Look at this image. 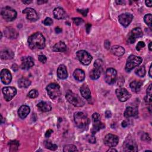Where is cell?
<instances>
[{"label": "cell", "mask_w": 152, "mask_h": 152, "mask_svg": "<svg viewBox=\"0 0 152 152\" xmlns=\"http://www.w3.org/2000/svg\"><path fill=\"white\" fill-rule=\"evenodd\" d=\"M102 65H103V62L100 59H96L94 63V66H95V67L102 68Z\"/></svg>", "instance_id": "ab89813d"}, {"label": "cell", "mask_w": 152, "mask_h": 152, "mask_svg": "<svg viewBox=\"0 0 152 152\" xmlns=\"http://www.w3.org/2000/svg\"><path fill=\"white\" fill-rule=\"evenodd\" d=\"M77 57L81 63L87 65L90 64L92 60V56L86 50H79L77 52Z\"/></svg>", "instance_id": "52a82bcc"}, {"label": "cell", "mask_w": 152, "mask_h": 152, "mask_svg": "<svg viewBox=\"0 0 152 152\" xmlns=\"http://www.w3.org/2000/svg\"><path fill=\"white\" fill-rule=\"evenodd\" d=\"M144 46H145V43H144L143 42L140 41V42H139L138 43V44L137 45V46H136V49H137V50L139 51V50H140L142 48H143Z\"/></svg>", "instance_id": "b9f144b4"}, {"label": "cell", "mask_w": 152, "mask_h": 152, "mask_svg": "<svg viewBox=\"0 0 152 152\" xmlns=\"http://www.w3.org/2000/svg\"><path fill=\"white\" fill-rule=\"evenodd\" d=\"M104 47L106 49H109V48L110 47V42L108 40H106L104 42Z\"/></svg>", "instance_id": "db71d44e"}, {"label": "cell", "mask_w": 152, "mask_h": 152, "mask_svg": "<svg viewBox=\"0 0 152 152\" xmlns=\"http://www.w3.org/2000/svg\"><path fill=\"white\" fill-rule=\"evenodd\" d=\"M65 97L67 100L74 106L81 107L84 104V102L80 97H79L77 94H75L69 90L66 93Z\"/></svg>", "instance_id": "3957f363"}, {"label": "cell", "mask_w": 152, "mask_h": 152, "mask_svg": "<svg viewBox=\"0 0 152 152\" xmlns=\"http://www.w3.org/2000/svg\"><path fill=\"white\" fill-rule=\"evenodd\" d=\"M80 93L82 96L87 99L89 100L91 98V92L88 87L86 84H83L80 88Z\"/></svg>", "instance_id": "603a6c76"}, {"label": "cell", "mask_w": 152, "mask_h": 152, "mask_svg": "<svg viewBox=\"0 0 152 152\" xmlns=\"http://www.w3.org/2000/svg\"><path fill=\"white\" fill-rule=\"evenodd\" d=\"M128 126V123L126 122V121H124L122 122V126L124 127V128H125Z\"/></svg>", "instance_id": "9f6ffc18"}, {"label": "cell", "mask_w": 152, "mask_h": 152, "mask_svg": "<svg viewBox=\"0 0 152 152\" xmlns=\"http://www.w3.org/2000/svg\"><path fill=\"white\" fill-rule=\"evenodd\" d=\"M37 107L39 108V109L42 111V112H49L50 111L51 109H52V107H51V106L45 102H39L37 105Z\"/></svg>", "instance_id": "f546056e"}, {"label": "cell", "mask_w": 152, "mask_h": 152, "mask_svg": "<svg viewBox=\"0 0 152 152\" xmlns=\"http://www.w3.org/2000/svg\"><path fill=\"white\" fill-rule=\"evenodd\" d=\"M23 2L24 3V4H30V3H31V1H23Z\"/></svg>", "instance_id": "be15d7a7"}, {"label": "cell", "mask_w": 152, "mask_h": 152, "mask_svg": "<svg viewBox=\"0 0 152 152\" xmlns=\"http://www.w3.org/2000/svg\"><path fill=\"white\" fill-rule=\"evenodd\" d=\"M72 20H73V22L74 23L77 25V26H78L80 24H81V23H83L84 22L83 20L81 18H79V17H77V18H72Z\"/></svg>", "instance_id": "f35d334b"}, {"label": "cell", "mask_w": 152, "mask_h": 152, "mask_svg": "<svg viewBox=\"0 0 152 152\" xmlns=\"http://www.w3.org/2000/svg\"><path fill=\"white\" fill-rule=\"evenodd\" d=\"M4 97L7 101H10L17 94V90L13 87H5L2 88Z\"/></svg>", "instance_id": "30bf717a"}, {"label": "cell", "mask_w": 152, "mask_h": 152, "mask_svg": "<svg viewBox=\"0 0 152 152\" xmlns=\"http://www.w3.org/2000/svg\"><path fill=\"white\" fill-rule=\"evenodd\" d=\"M38 59H39V61L40 62H41L42 63H43V64L45 63L46 62V61H47V58H46V56L44 55H39Z\"/></svg>", "instance_id": "ee69618b"}, {"label": "cell", "mask_w": 152, "mask_h": 152, "mask_svg": "<svg viewBox=\"0 0 152 152\" xmlns=\"http://www.w3.org/2000/svg\"><path fill=\"white\" fill-rule=\"evenodd\" d=\"M74 118L75 125L78 128L86 129L88 127L90 120L84 113L80 112L75 113Z\"/></svg>", "instance_id": "7a4b0ae2"}, {"label": "cell", "mask_w": 152, "mask_h": 152, "mask_svg": "<svg viewBox=\"0 0 152 152\" xmlns=\"http://www.w3.org/2000/svg\"><path fill=\"white\" fill-rule=\"evenodd\" d=\"M52 23H53V20L49 17L45 18V20L43 21V24L45 26H50Z\"/></svg>", "instance_id": "60d3db41"}, {"label": "cell", "mask_w": 152, "mask_h": 152, "mask_svg": "<svg viewBox=\"0 0 152 152\" xmlns=\"http://www.w3.org/2000/svg\"><path fill=\"white\" fill-rule=\"evenodd\" d=\"M135 73L139 77H142L145 74V69L144 66H140L135 70Z\"/></svg>", "instance_id": "836d02e7"}, {"label": "cell", "mask_w": 152, "mask_h": 152, "mask_svg": "<svg viewBox=\"0 0 152 152\" xmlns=\"http://www.w3.org/2000/svg\"><path fill=\"white\" fill-rule=\"evenodd\" d=\"M14 53L12 50L10 49L5 48L1 50V58L3 60L11 59L13 58Z\"/></svg>", "instance_id": "d6986e66"}, {"label": "cell", "mask_w": 152, "mask_h": 152, "mask_svg": "<svg viewBox=\"0 0 152 152\" xmlns=\"http://www.w3.org/2000/svg\"><path fill=\"white\" fill-rule=\"evenodd\" d=\"M63 151L64 152H68V151H78V149L77 148L76 146L73 144H68L64 146Z\"/></svg>", "instance_id": "d590c367"}, {"label": "cell", "mask_w": 152, "mask_h": 152, "mask_svg": "<svg viewBox=\"0 0 152 152\" xmlns=\"http://www.w3.org/2000/svg\"><path fill=\"white\" fill-rule=\"evenodd\" d=\"M100 120V116L98 113H94L92 115V121H96Z\"/></svg>", "instance_id": "7bdbcfd3"}, {"label": "cell", "mask_w": 152, "mask_h": 152, "mask_svg": "<svg viewBox=\"0 0 152 152\" xmlns=\"http://www.w3.org/2000/svg\"><path fill=\"white\" fill-rule=\"evenodd\" d=\"M103 141L106 145L109 147H114L118 144L119 141V138L118 136L115 135H113L112 134H108L104 137L103 139Z\"/></svg>", "instance_id": "ba28073f"}, {"label": "cell", "mask_w": 152, "mask_h": 152, "mask_svg": "<svg viewBox=\"0 0 152 152\" xmlns=\"http://www.w3.org/2000/svg\"><path fill=\"white\" fill-rule=\"evenodd\" d=\"M52 132H53V131H52V129H48V130L46 131V132L45 133V137H47V138L49 137L50 136V135L52 134Z\"/></svg>", "instance_id": "f907efd6"}, {"label": "cell", "mask_w": 152, "mask_h": 152, "mask_svg": "<svg viewBox=\"0 0 152 152\" xmlns=\"http://www.w3.org/2000/svg\"><path fill=\"white\" fill-rule=\"evenodd\" d=\"M23 13L25 14L27 20L31 21H35L38 18V15L36 11L31 8H26L23 11Z\"/></svg>", "instance_id": "2e32d148"}, {"label": "cell", "mask_w": 152, "mask_h": 152, "mask_svg": "<svg viewBox=\"0 0 152 152\" xmlns=\"http://www.w3.org/2000/svg\"><path fill=\"white\" fill-rule=\"evenodd\" d=\"M28 44L33 50L42 49L45 46V39L42 33L37 32L28 37Z\"/></svg>", "instance_id": "6da1fadb"}, {"label": "cell", "mask_w": 152, "mask_h": 152, "mask_svg": "<svg viewBox=\"0 0 152 152\" xmlns=\"http://www.w3.org/2000/svg\"><path fill=\"white\" fill-rule=\"evenodd\" d=\"M34 65V61L30 56H25L21 58V68L24 70H27Z\"/></svg>", "instance_id": "9a60e30c"}, {"label": "cell", "mask_w": 152, "mask_h": 152, "mask_svg": "<svg viewBox=\"0 0 152 152\" xmlns=\"http://www.w3.org/2000/svg\"><path fill=\"white\" fill-rule=\"evenodd\" d=\"M18 86L21 88H27L31 84V81L26 78H21L18 80Z\"/></svg>", "instance_id": "1f68e13d"}, {"label": "cell", "mask_w": 152, "mask_h": 152, "mask_svg": "<svg viewBox=\"0 0 152 152\" xmlns=\"http://www.w3.org/2000/svg\"><path fill=\"white\" fill-rule=\"evenodd\" d=\"M39 95V93L38 91L35 90V89H33V90H31L28 93V96L30 97V98H31V99H34V98H36Z\"/></svg>", "instance_id": "74e56055"}, {"label": "cell", "mask_w": 152, "mask_h": 152, "mask_svg": "<svg viewBox=\"0 0 152 152\" xmlns=\"http://www.w3.org/2000/svg\"><path fill=\"white\" fill-rule=\"evenodd\" d=\"M105 127V125L100 121H96L93 122V128L91 129V133L93 135H94L97 131H99L100 129H103Z\"/></svg>", "instance_id": "cb8c5ba5"}, {"label": "cell", "mask_w": 152, "mask_h": 152, "mask_svg": "<svg viewBox=\"0 0 152 152\" xmlns=\"http://www.w3.org/2000/svg\"><path fill=\"white\" fill-rule=\"evenodd\" d=\"M4 33L7 37L9 39H15L18 36L17 31L12 27H7L4 30Z\"/></svg>", "instance_id": "7402d4cb"}, {"label": "cell", "mask_w": 152, "mask_h": 152, "mask_svg": "<svg viewBox=\"0 0 152 152\" xmlns=\"http://www.w3.org/2000/svg\"><path fill=\"white\" fill-rule=\"evenodd\" d=\"M133 19V15L130 13H124L118 17V20L120 24L125 27H128Z\"/></svg>", "instance_id": "7c38bea8"}, {"label": "cell", "mask_w": 152, "mask_h": 152, "mask_svg": "<svg viewBox=\"0 0 152 152\" xmlns=\"http://www.w3.org/2000/svg\"><path fill=\"white\" fill-rule=\"evenodd\" d=\"M151 66H152V65H150V69H149V76H150V77H152V74H151Z\"/></svg>", "instance_id": "680465c9"}, {"label": "cell", "mask_w": 152, "mask_h": 152, "mask_svg": "<svg viewBox=\"0 0 152 152\" xmlns=\"http://www.w3.org/2000/svg\"><path fill=\"white\" fill-rule=\"evenodd\" d=\"M142 84V83L141 81H132L130 83L129 86H130L131 89L134 92L137 93V92H138L140 90Z\"/></svg>", "instance_id": "4dcf8cb0"}, {"label": "cell", "mask_w": 152, "mask_h": 152, "mask_svg": "<svg viewBox=\"0 0 152 152\" xmlns=\"http://www.w3.org/2000/svg\"><path fill=\"white\" fill-rule=\"evenodd\" d=\"M9 146H10V150L11 151H15L16 150H17L18 147L20 145V143L17 140H12L9 142L8 143Z\"/></svg>", "instance_id": "d6a6232c"}, {"label": "cell", "mask_w": 152, "mask_h": 152, "mask_svg": "<svg viewBox=\"0 0 152 152\" xmlns=\"http://www.w3.org/2000/svg\"><path fill=\"white\" fill-rule=\"evenodd\" d=\"M116 94L120 102H124L129 99L131 95L124 88H119L116 90Z\"/></svg>", "instance_id": "5bb4252c"}, {"label": "cell", "mask_w": 152, "mask_h": 152, "mask_svg": "<svg viewBox=\"0 0 152 152\" xmlns=\"http://www.w3.org/2000/svg\"><path fill=\"white\" fill-rule=\"evenodd\" d=\"M52 49L55 52H63L66 50V46L63 42H59L56 43L52 48Z\"/></svg>", "instance_id": "83f0119b"}, {"label": "cell", "mask_w": 152, "mask_h": 152, "mask_svg": "<svg viewBox=\"0 0 152 152\" xmlns=\"http://www.w3.org/2000/svg\"><path fill=\"white\" fill-rule=\"evenodd\" d=\"M73 76L76 80L78 81H82L85 78V73L83 70L81 69H77L74 71L73 73Z\"/></svg>", "instance_id": "4316f807"}, {"label": "cell", "mask_w": 152, "mask_h": 152, "mask_svg": "<svg viewBox=\"0 0 152 152\" xmlns=\"http://www.w3.org/2000/svg\"><path fill=\"white\" fill-rule=\"evenodd\" d=\"M107 151H117V150L113 147H110L109 150H107Z\"/></svg>", "instance_id": "6f0895ef"}, {"label": "cell", "mask_w": 152, "mask_h": 152, "mask_svg": "<svg viewBox=\"0 0 152 152\" xmlns=\"http://www.w3.org/2000/svg\"><path fill=\"white\" fill-rule=\"evenodd\" d=\"M111 52L116 56H120L124 54L125 49L121 46L115 45L111 48Z\"/></svg>", "instance_id": "484cf974"}, {"label": "cell", "mask_w": 152, "mask_h": 152, "mask_svg": "<svg viewBox=\"0 0 152 152\" xmlns=\"http://www.w3.org/2000/svg\"><path fill=\"white\" fill-rule=\"evenodd\" d=\"M142 62L141 58L135 56V55H130L127 59L126 65H125V70L127 72H129L135 66H138Z\"/></svg>", "instance_id": "5b68a950"}, {"label": "cell", "mask_w": 152, "mask_h": 152, "mask_svg": "<svg viewBox=\"0 0 152 152\" xmlns=\"http://www.w3.org/2000/svg\"><path fill=\"white\" fill-rule=\"evenodd\" d=\"M151 18L152 17L151 14H146L144 17V22L146 23L147 25H148L150 27V28H151Z\"/></svg>", "instance_id": "8d00e7d4"}, {"label": "cell", "mask_w": 152, "mask_h": 152, "mask_svg": "<svg viewBox=\"0 0 152 152\" xmlns=\"http://www.w3.org/2000/svg\"><path fill=\"white\" fill-rule=\"evenodd\" d=\"M102 71V68L94 66V68L90 71L89 74L90 78L92 80L98 79L100 76Z\"/></svg>", "instance_id": "d4e9b609"}, {"label": "cell", "mask_w": 152, "mask_h": 152, "mask_svg": "<svg viewBox=\"0 0 152 152\" xmlns=\"http://www.w3.org/2000/svg\"><path fill=\"white\" fill-rule=\"evenodd\" d=\"M148 49H149V50H150V51H151V50H152V47H151V42H150L149 43V45H148Z\"/></svg>", "instance_id": "91938a15"}, {"label": "cell", "mask_w": 152, "mask_h": 152, "mask_svg": "<svg viewBox=\"0 0 152 152\" xmlns=\"http://www.w3.org/2000/svg\"><path fill=\"white\" fill-rule=\"evenodd\" d=\"M146 92L147 95H151V84H150L149 86L147 87Z\"/></svg>", "instance_id": "681fc988"}, {"label": "cell", "mask_w": 152, "mask_h": 152, "mask_svg": "<svg viewBox=\"0 0 152 152\" xmlns=\"http://www.w3.org/2000/svg\"><path fill=\"white\" fill-rule=\"evenodd\" d=\"M78 12H80L81 14H83V16H86L88 12V10L87 9H81V10H77Z\"/></svg>", "instance_id": "7dc6e473"}, {"label": "cell", "mask_w": 152, "mask_h": 152, "mask_svg": "<svg viewBox=\"0 0 152 152\" xmlns=\"http://www.w3.org/2000/svg\"><path fill=\"white\" fill-rule=\"evenodd\" d=\"M116 2L118 4H121L122 3H124V2L123 1H116Z\"/></svg>", "instance_id": "94428289"}, {"label": "cell", "mask_w": 152, "mask_h": 152, "mask_svg": "<svg viewBox=\"0 0 152 152\" xmlns=\"http://www.w3.org/2000/svg\"><path fill=\"white\" fill-rule=\"evenodd\" d=\"M30 107H28L27 105H23L20 107L18 110V114L20 118L24 119L26 118V116L28 115L30 113Z\"/></svg>", "instance_id": "44dd1931"}, {"label": "cell", "mask_w": 152, "mask_h": 152, "mask_svg": "<svg viewBox=\"0 0 152 152\" xmlns=\"http://www.w3.org/2000/svg\"><path fill=\"white\" fill-rule=\"evenodd\" d=\"M142 36V31L139 27H136L132 29L128 36V42L130 43H134L137 39Z\"/></svg>", "instance_id": "4fadbf2b"}, {"label": "cell", "mask_w": 152, "mask_h": 152, "mask_svg": "<svg viewBox=\"0 0 152 152\" xmlns=\"http://www.w3.org/2000/svg\"><path fill=\"white\" fill-rule=\"evenodd\" d=\"M145 3L146 4L147 6L149 7H151V5H152V2L151 1H145Z\"/></svg>", "instance_id": "11a10c76"}, {"label": "cell", "mask_w": 152, "mask_h": 152, "mask_svg": "<svg viewBox=\"0 0 152 152\" xmlns=\"http://www.w3.org/2000/svg\"><path fill=\"white\" fill-rule=\"evenodd\" d=\"M91 27V24H90V23H87V24L86 25V31H87V33H88L90 32Z\"/></svg>", "instance_id": "c3c4849f"}, {"label": "cell", "mask_w": 152, "mask_h": 152, "mask_svg": "<svg viewBox=\"0 0 152 152\" xmlns=\"http://www.w3.org/2000/svg\"><path fill=\"white\" fill-rule=\"evenodd\" d=\"M55 32H56V33H61V32H62V28H60L59 27H56V28H55Z\"/></svg>", "instance_id": "f5cc1de1"}, {"label": "cell", "mask_w": 152, "mask_h": 152, "mask_svg": "<svg viewBox=\"0 0 152 152\" xmlns=\"http://www.w3.org/2000/svg\"><path fill=\"white\" fill-rule=\"evenodd\" d=\"M48 2L47 1H37V3H38V4H42V3L43 4V3H45V2Z\"/></svg>", "instance_id": "6125c7cd"}, {"label": "cell", "mask_w": 152, "mask_h": 152, "mask_svg": "<svg viewBox=\"0 0 152 152\" xmlns=\"http://www.w3.org/2000/svg\"><path fill=\"white\" fill-rule=\"evenodd\" d=\"M116 71L112 68L107 69L105 73V81L109 84H112L115 83L116 78Z\"/></svg>", "instance_id": "9c48e42d"}, {"label": "cell", "mask_w": 152, "mask_h": 152, "mask_svg": "<svg viewBox=\"0 0 152 152\" xmlns=\"http://www.w3.org/2000/svg\"><path fill=\"white\" fill-rule=\"evenodd\" d=\"M1 14L2 18L7 21L14 20L17 17L16 11L10 7H3L1 11Z\"/></svg>", "instance_id": "277c9868"}, {"label": "cell", "mask_w": 152, "mask_h": 152, "mask_svg": "<svg viewBox=\"0 0 152 152\" xmlns=\"http://www.w3.org/2000/svg\"><path fill=\"white\" fill-rule=\"evenodd\" d=\"M123 148L126 152H136L138 151V146L136 142L131 139H128L124 142Z\"/></svg>", "instance_id": "8fae6325"}, {"label": "cell", "mask_w": 152, "mask_h": 152, "mask_svg": "<svg viewBox=\"0 0 152 152\" xmlns=\"http://www.w3.org/2000/svg\"><path fill=\"white\" fill-rule=\"evenodd\" d=\"M105 116L106 118H110L111 116H112V113L110 110H106L105 112Z\"/></svg>", "instance_id": "816d5d0a"}, {"label": "cell", "mask_w": 152, "mask_h": 152, "mask_svg": "<svg viewBox=\"0 0 152 152\" xmlns=\"http://www.w3.org/2000/svg\"><path fill=\"white\" fill-rule=\"evenodd\" d=\"M46 91L52 99H55L61 95L60 86L57 83H50L46 87Z\"/></svg>", "instance_id": "8992f818"}, {"label": "cell", "mask_w": 152, "mask_h": 152, "mask_svg": "<svg viewBox=\"0 0 152 152\" xmlns=\"http://www.w3.org/2000/svg\"><path fill=\"white\" fill-rule=\"evenodd\" d=\"M88 141L90 142V143H95L96 142V138H95V137H94V135H90V136H89V137L88 138Z\"/></svg>", "instance_id": "f6af8a7d"}, {"label": "cell", "mask_w": 152, "mask_h": 152, "mask_svg": "<svg viewBox=\"0 0 152 152\" xmlns=\"http://www.w3.org/2000/svg\"><path fill=\"white\" fill-rule=\"evenodd\" d=\"M1 80L4 84H8L11 83L12 80L11 74L7 69H3L1 71Z\"/></svg>", "instance_id": "e0dca14e"}, {"label": "cell", "mask_w": 152, "mask_h": 152, "mask_svg": "<svg viewBox=\"0 0 152 152\" xmlns=\"http://www.w3.org/2000/svg\"><path fill=\"white\" fill-rule=\"evenodd\" d=\"M54 17L58 20L64 19L66 17V14L64 10L61 7H56L53 11Z\"/></svg>", "instance_id": "ac0fdd59"}, {"label": "cell", "mask_w": 152, "mask_h": 152, "mask_svg": "<svg viewBox=\"0 0 152 152\" xmlns=\"http://www.w3.org/2000/svg\"><path fill=\"white\" fill-rule=\"evenodd\" d=\"M57 76L60 79H65L68 77L66 68L64 65H60L57 69Z\"/></svg>", "instance_id": "ffe728a7"}, {"label": "cell", "mask_w": 152, "mask_h": 152, "mask_svg": "<svg viewBox=\"0 0 152 152\" xmlns=\"http://www.w3.org/2000/svg\"><path fill=\"white\" fill-rule=\"evenodd\" d=\"M141 139H142V140H145V141H150V138L148 134H147V133H144V134L142 135Z\"/></svg>", "instance_id": "bcb514c9"}, {"label": "cell", "mask_w": 152, "mask_h": 152, "mask_svg": "<svg viewBox=\"0 0 152 152\" xmlns=\"http://www.w3.org/2000/svg\"><path fill=\"white\" fill-rule=\"evenodd\" d=\"M138 114V110L136 108L132 107H128L125 112H124V116L126 118H129V117H132L135 116Z\"/></svg>", "instance_id": "f1b7e54d"}, {"label": "cell", "mask_w": 152, "mask_h": 152, "mask_svg": "<svg viewBox=\"0 0 152 152\" xmlns=\"http://www.w3.org/2000/svg\"><path fill=\"white\" fill-rule=\"evenodd\" d=\"M44 145L46 148H48V149H49L50 150H53V151L56 150L58 148V146L56 144H53L52 142H51L50 141H49V140L45 141Z\"/></svg>", "instance_id": "e575fe53"}]
</instances>
